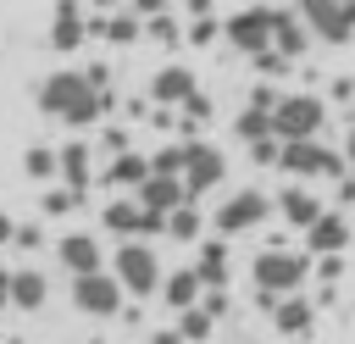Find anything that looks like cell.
Segmentation results:
<instances>
[{"mask_svg": "<svg viewBox=\"0 0 355 344\" xmlns=\"http://www.w3.org/2000/svg\"><path fill=\"white\" fill-rule=\"evenodd\" d=\"M178 333H183L189 344H205V338L216 333V316H211L205 305H189V311H178Z\"/></svg>", "mask_w": 355, "mask_h": 344, "instance_id": "cell-25", "label": "cell"}, {"mask_svg": "<svg viewBox=\"0 0 355 344\" xmlns=\"http://www.w3.org/2000/svg\"><path fill=\"white\" fill-rule=\"evenodd\" d=\"M94 33H105L111 44H133V39L144 33V17L128 6V11H111V17H100V22H94Z\"/></svg>", "mask_w": 355, "mask_h": 344, "instance_id": "cell-19", "label": "cell"}, {"mask_svg": "<svg viewBox=\"0 0 355 344\" xmlns=\"http://www.w3.org/2000/svg\"><path fill=\"white\" fill-rule=\"evenodd\" d=\"M200 305H205L211 316H227V289H205V294H200Z\"/></svg>", "mask_w": 355, "mask_h": 344, "instance_id": "cell-34", "label": "cell"}, {"mask_svg": "<svg viewBox=\"0 0 355 344\" xmlns=\"http://www.w3.org/2000/svg\"><path fill=\"white\" fill-rule=\"evenodd\" d=\"M277 100H283V94H277L272 83H255V89H250V105H261V111H277Z\"/></svg>", "mask_w": 355, "mask_h": 344, "instance_id": "cell-33", "label": "cell"}, {"mask_svg": "<svg viewBox=\"0 0 355 344\" xmlns=\"http://www.w3.org/2000/svg\"><path fill=\"white\" fill-rule=\"evenodd\" d=\"M111 272L122 277V289H133V300L161 289V261H155V250H150V244H139V239H122V244H116Z\"/></svg>", "mask_w": 355, "mask_h": 344, "instance_id": "cell-5", "label": "cell"}, {"mask_svg": "<svg viewBox=\"0 0 355 344\" xmlns=\"http://www.w3.org/2000/svg\"><path fill=\"white\" fill-rule=\"evenodd\" d=\"M128 6H133V11H139V17H161V11H166V6H172V0H128Z\"/></svg>", "mask_w": 355, "mask_h": 344, "instance_id": "cell-36", "label": "cell"}, {"mask_svg": "<svg viewBox=\"0 0 355 344\" xmlns=\"http://www.w3.org/2000/svg\"><path fill=\"white\" fill-rule=\"evenodd\" d=\"M250 277H255V289H272V294H294V289H305V277H311V261L305 255H294V250H261L255 255V266H250Z\"/></svg>", "mask_w": 355, "mask_h": 344, "instance_id": "cell-3", "label": "cell"}, {"mask_svg": "<svg viewBox=\"0 0 355 344\" xmlns=\"http://www.w3.org/2000/svg\"><path fill=\"white\" fill-rule=\"evenodd\" d=\"M272 327L283 333V338H311V327H316V300L311 294H283L277 300V311H272Z\"/></svg>", "mask_w": 355, "mask_h": 344, "instance_id": "cell-9", "label": "cell"}, {"mask_svg": "<svg viewBox=\"0 0 355 344\" xmlns=\"http://www.w3.org/2000/svg\"><path fill=\"white\" fill-rule=\"evenodd\" d=\"M283 55H305V44H311V22L305 17H294V11H283L277 17V39H272Z\"/></svg>", "mask_w": 355, "mask_h": 344, "instance_id": "cell-21", "label": "cell"}, {"mask_svg": "<svg viewBox=\"0 0 355 344\" xmlns=\"http://www.w3.org/2000/svg\"><path fill=\"white\" fill-rule=\"evenodd\" d=\"M6 244H17V222L0 211V250H6Z\"/></svg>", "mask_w": 355, "mask_h": 344, "instance_id": "cell-38", "label": "cell"}, {"mask_svg": "<svg viewBox=\"0 0 355 344\" xmlns=\"http://www.w3.org/2000/svg\"><path fill=\"white\" fill-rule=\"evenodd\" d=\"M89 6H94V11H116V0H89Z\"/></svg>", "mask_w": 355, "mask_h": 344, "instance_id": "cell-41", "label": "cell"}, {"mask_svg": "<svg viewBox=\"0 0 355 344\" xmlns=\"http://www.w3.org/2000/svg\"><path fill=\"white\" fill-rule=\"evenodd\" d=\"M316 277L322 283H338L344 277V255H316Z\"/></svg>", "mask_w": 355, "mask_h": 344, "instance_id": "cell-32", "label": "cell"}, {"mask_svg": "<svg viewBox=\"0 0 355 344\" xmlns=\"http://www.w3.org/2000/svg\"><path fill=\"white\" fill-rule=\"evenodd\" d=\"M122 277L116 272H83V277H72V305L83 311V316H116L122 311Z\"/></svg>", "mask_w": 355, "mask_h": 344, "instance_id": "cell-7", "label": "cell"}, {"mask_svg": "<svg viewBox=\"0 0 355 344\" xmlns=\"http://www.w3.org/2000/svg\"><path fill=\"white\" fill-rule=\"evenodd\" d=\"M200 294H205V277H200V266H178V272H166V277H161V300H166L172 311H189V305H200Z\"/></svg>", "mask_w": 355, "mask_h": 344, "instance_id": "cell-15", "label": "cell"}, {"mask_svg": "<svg viewBox=\"0 0 355 344\" xmlns=\"http://www.w3.org/2000/svg\"><path fill=\"white\" fill-rule=\"evenodd\" d=\"M105 178H111L116 189H139V183L150 178V161H144V155H133V150H122V155L111 161V172H105Z\"/></svg>", "mask_w": 355, "mask_h": 344, "instance_id": "cell-23", "label": "cell"}, {"mask_svg": "<svg viewBox=\"0 0 355 344\" xmlns=\"http://www.w3.org/2000/svg\"><path fill=\"white\" fill-rule=\"evenodd\" d=\"M44 244V227H33V222H17V244L11 250H39Z\"/></svg>", "mask_w": 355, "mask_h": 344, "instance_id": "cell-31", "label": "cell"}, {"mask_svg": "<svg viewBox=\"0 0 355 344\" xmlns=\"http://www.w3.org/2000/svg\"><path fill=\"white\" fill-rule=\"evenodd\" d=\"M44 300H50L44 272H33V266L11 272V305H17V311H44Z\"/></svg>", "mask_w": 355, "mask_h": 344, "instance_id": "cell-17", "label": "cell"}, {"mask_svg": "<svg viewBox=\"0 0 355 344\" xmlns=\"http://www.w3.org/2000/svg\"><path fill=\"white\" fill-rule=\"evenodd\" d=\"M277 6H244V11H233L227 22H222V33H227V44L233 50H244V55H261V50H272V39H277Z\"/></svg>", "mask_w": 355, "mask_h": 344, "instance_id": "cell-2", "label": "cell"}, {"mask_svg": "<svg viewBox=\"0 0 355 344\" xmlns=\"http://www.w3.org/2000/svg\"><path fill=\"white\" fill-rule=\"evenodd\" d=\"M150 344H189L178 327H161V333H150Z\"/></svg>", "mask_w": 355, "mask_h": 344, "instance_id": "cell-37", "label": "cell"}, {"mask_svg": "<svg viewBox=\"0 0 355 344\" xmlns=\"http://www.w3.org/2000/svg\"><path fill=\"white\" fill-rule=\"evenodd\" d=\"M133 194H139L150 211H161V216H166V211H178L183 200H194V194H189V183H183V178H172V172H150Z\"/></svg>", "mask_w": 355, "mask_h": 344, "instance_id": "cell-12", "label": "cell"}, {"mask_svg": "<svg viewBox=\"0 0 355 344\" xmlns=\"http://www.w3.org/2000/svg\"><path fill=\"white\" fill-rule=\"evenodd\" d=\"M344 155H349V166H355V128H349V139H344Z\"/></svg>", "mask_w": 355, "mask_h": 344, "instance_id": "cell-40", "label": "cell"}, {"mask_svg": "<svg viewBox=\"0 0 355 344\" xmlns=\"http://www.w3.org/2000/svg\"><path fill=\"white\" fill-rule=\"evenodd\" d=\"M166 233H172V239H183V244H194V239L205 233V216L194 211V200H183L178 211H166Z\"/></svg>", "mask_w": 355, "mask_h": 344, "instance_id": "cell-24", "label": "cell"}, {"mask_svg": "<svg viewBox=\"0 0 355 344\" xmlns=\"http://www.w3.org/2000/svg\"><path fill=\"white\" fill-rule=\"evenodd\" d=\"M22 172H28L33 183H50V178L61 172V150H44V144H28V150H22Z\"/></svg>", "mask_w": 355, "mask_h": 344, "instance_id": "cell-22", "label": "cell"}, {"mask_svg": "<svg viewBox=\"0 0 355 344\" xmlns=\"http://www.w3.org/2000/svg\"><path fill=\"white\" fill-rule=\"evenodd\" d=\"M78 200H83V189H72V183L44 189V216H67V211H78Z\"/></svg>", "mask_w": 355, "mask_h": 344, "instance_id": "cell-28", "label": "cell"}, {"mask_svg": "<svg viewBox=\"0 0 355 344\" xmlns=\"http://www.w3.org/2000/svg\"><path fill=\"white\" fill-rule=\"evenodd\" d=\"M61 178H67L72 189H89V178H94V150H89L83 139H72V144L61 150Z\"/></svg>", "mask_w": 355, "mask_h": 344, "instance_id": "cell-18", "label": "cell"}, {"mask_svg": "<svg viewBox=\"0 0 355 344\" xmlns=\"http://www.w3.org/2000/svg\"><path fill=\"white\" fill-rule=\"evenodd\" d=\"M6 305H11V272L0 266V311H6Z\"/></svg>", "mask_w": 355, "mask_h": 344, "instance_id": "cell-39", "label": "cell"}, {"mask_svg": "<svg viewBox=\"0 0 355 344\" xmlns=\"http://www.w3.org/2000/svg\"><path fill=\"white\" fill-rule=\"evenodd\" d=\"M39 111H44V117H61L67 128H94L100 111H105V89H100L89 72L61 67V72H50V78L39 83Z\"/></svg>", "mask_w": 355, "mask_h": 344, "instance_id": "cell-1", "label": "cell"}, {"mask_svg": "<svg viewBox=\"0 0 355 344\" xmlns=\"http://www.w3.org/2000/svg\"><path fill=\"white\" fill-rule=\"evenodd\" d=\"M222 178H227V155H222L216 144H205V139H189V155H183V183H189V194L200 200V194H211Z\"/></svg>", "mask_w": 355, "mask_h": 344, "instance_id": "cell-8", "label": "cell"}, {"mask_svg": "<svg viewBox=\"0 0 355 344\" xmlns=\"http://www.w3.org/2000/svg\"><path fill=\"white\" fill-rule=\"evenodd\" d=\"M6 344H22V338H6Z\"/></svg>", "mask_w": 355, "mask_h": 344, "instance_id": "cell-42", "label": "cell"}, {"mask_svg": "<svg viewBox=\"0 0 355 344\" xmlns=\"http://www.w3.org/2000/svg\"><path fill=\"white\" fill-rule=\"evenodd\" d=\"M189 39H194V44H211V39H216V22H211V17H194Z\"/></svg>", "mask_w": 355, "mask_h": 344, "instance_id": "cell-35", "label": "cell"}, {"mask_svg": "<svg viewBox=\"0 0 355 344\" xmlns=\"http://www.w3.org/2000/svg\"><path fill=\"white\" fill-rule=\"evenodd\" d=\"M55 255H61V266H67L72 277L100 272V261H105V250H100L94 233H61V239H55Z\"/></svg>", "mask_w": 355, "mask_h": 344, "instance_id": "cell-11", "label": "cell"}, {"mask_svg": "<svg viewBox=\"0 0 355 344\" xmlns=\"http://www.w3.org/2000/svg\"><path fill=\"white\" fill-rule=\"evenodd\" d=\"M277 200H266L261 189H239L233 200H222L216 205V216H211V227L222 233V239H233V233H250V227H261L266 222V211H272Z\"/></svg>", "mask_w": 355, "mask_h": 344, "instance_id": "cell-6", "label": "cell"}, {"mask_svg": "<svg viewBox=\"0 0 355 344\" xmlns=\"http://www.w3.org/2000/svg\"><path fill=\"white\" fill-rule=\"evenodd\" d=\"M144 22H150V39H161V44H178V22H172L166 11H161V17H144Z\"/></svg>", "mask_w": 355, "mask_h": 344, "instance_id": "cell-30", "label": "cell"}, {"mask_svg": "<svg viewBox=\"0 0 355 344\" xmlns=\"http://www.w3.org/2000/svg\"><path fill=\"white\" fill-rule=\"evenodd\" d=\"M322 122H327V100L322 94H283L277 111H272L277 139H316Z\"/></svg>", "mask_w": 355, "mask_h": 344, "instance_id": "cell-4", "label": "cell"}, {"mask_svg": "<svg viewBox=\"0 0 355 344\" xmlns=\"http://www.w3.org/2000/svg\"><path fill=\"white\" fill-rule=\"evenodd\" d=\"M194 94L200 89H194V72L189 67H155V78H150V100L155 105H183Z\"/></svg>", "mask_w": 355, "mask_h": 344, "instance_id": "cell-14", "label": "cell"}, {"mask_svg": "<svg viewBox=\"0 0 355 344\" xmlns=\"http://www.w3.org/2000/svg\"><path fill=\"white\" fill-rule=\"evenodd\" d=\"M200 277H205V289H227V244H222V233L211 239V244H200Z\"/></svg>", "mask_w": 355, "mask_h": 344, "instance_id": "cell-20", "label": "cell"}, {"mask_svg": "<svg viewBox=\"0 0 355 344\" xmlns=\"http://www.w3.org/2000/svg\"><path fill=\"white\" fill-rule=\"evenodd\" d=\"M89 17H83V6L78 0H55V22H50V50H61V55H72L83 39H89Z\"/></svg>", "mask_w": 355, "mask_h": 344, "instance_id": "cell-10", "label": "cell"}, {"mask_svg": "<svg viewBox=\"0 0 355 344\" xmlns=\"http://www.w3.org/2000/svg\"><path fill=\"white\" fill-rule=\"evenodd\" d=\"M183 155H189V139H178V144H161V150L150 155V172H172V178H183Z\"/></svg>", "mask_w": 355, "mask_h": 344, "instance_id": "cell-27", "label": "cell"}, {"mask_svg": "<svg viewBox=\"0 0 355 344\" xmlns=\"http://www.w3.org/2000/svg\"><path fill=\"white\" fill-rule=\"evenodd\" d=\"M233 128H239V139H244V144H255V139H266V133H277V128H272V111H261V105H244Z\"/></svg>", "mask_w": 355, "mask_h": 344, "instance_id": "cell-26", "label": "cell"}, {"mask_svg": "<svg viewBox=\"0 0 355 344\" xmlns=\"http://www.w3.org/2000/svg\"><path fill=\"white\" fill-rule=\"evenodd\" d=\"M277 211H283V222H288V227H311V222L322 216V200H316V194L294 178V183L277 194Z\"/></svg>", "mask_w": 355, "mask_h": 344, "instance_id": "cell-16", "label": "cell"}, {"mask_svg": "<svg viewBox=\"0 0 355 344\" xmlns=\"http://www.w3.org/2000/svg\"><path fill=\"white\" fill-rule=\"evenodd\" d=\"M305 244H311V255H344V244H349L344 211H322V216L305 227Z\"/></svg>", "mask_w": 355, "mask_h": 344, "instance_id": "cell-13", "label": "cell"}, {"mask_svg": "<svg viewBox=\"0 0 355 344\" xmlns=\"http://www.w3.org/2000/svg\"><path fill=\"white\" fill-rule=\"evenodd\" d=\"M277 155H283V139H277V133H266V139L250 144V161H255V166H277Z\"/></svg>", "mask_w": 355, "mask_h": 344, "instance_id": "cell-29", "label": "cell"}]
</instances>
